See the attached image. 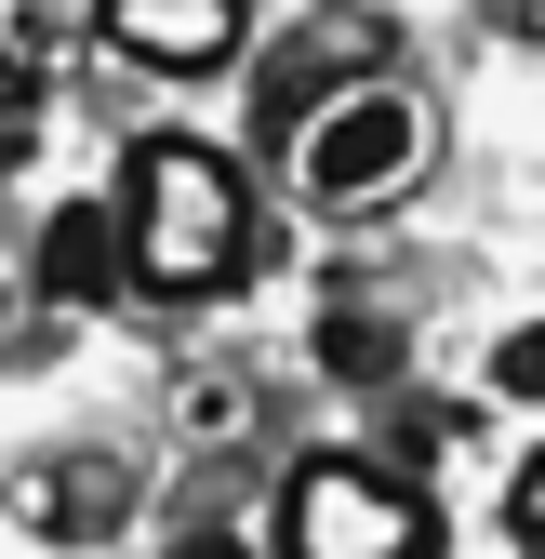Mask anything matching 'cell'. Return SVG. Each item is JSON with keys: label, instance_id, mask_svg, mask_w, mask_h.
I'll return each instance as SVG.
<instances>
[{"label": "cell", "instance_id": "13", "mask_svg": "<svg viewBox=\"0 0 545 559\" xmlns=\"http://www.w3.org/2000/svg\"><path fill=\"white\" fill-rule=\"evenodd\" d=\"M173 559H253V546H240V533H186Z\"/></svg>", "mask_w": 545, "mask_h": 559}, {"label": "cell", "instance_id": "6", "mask_svg": "<svg viewBox=\"0 0 545 559\" xmlns=\"http://www.w3.org/2000/svg\"><path fill=\"white\" fill-rule=\"evenodd\" d=\"M133 280V253H120V200H66V214L40 227V294L53 307H107Z\"/></svg>", "mask_w": 545, "mask_h": 559}, {"label": "cell", "instance_id": "11", "mask_svg": "<svg viewBox=\"0 0 545 559\" xmlns=\"http://www.w3.org/2000/svg\"><path fill=\"white\" fill-rule=\"evenodd\" d=\"M506 533L545 559V453H519V479H506Z\"/></svg>", "mask_w": 545, "mask_h": 559}, {"label": "cell", "instance_id": "3", "mask_svg": "<svg viewBox=\"0 0 545 559\" xmlns=\"http://www.w3.org/2000/svg\"><path fill=\"white\" fill-rule=\"evenodd\" d=\"M293 174H306V200H399L426 174V107L399 94V81H360V94H332L306 133H293Z\"/></svg>", "mask_w": 545, "mask_h": 559}, {"label": "cell", "instance_id": "1", "mask_svg": "<svg viewBox=\"0 0 545 559\" xmlns=\"http://www.w3.org/2000/svg\"><path fill=\"white\" fill-rule=\"evenodd\" d=\"M120 253L173 307L240 294L253 280V187H240V160L199 147V133H133V160H120Z\"/></svg>", "mask_w": 545, "mask_h": 559}, {"label": "cell", "instance_id": "2", "mask_svg": "<svg viewBox=\"0 0 545 559\" xmlns=\"http://www.w3.org/2000/svg\"><path fill=\"white\" fill-rule=\"evenodd\" d=\"M280 559H439V507L386 453H306L280 479Z\"/></svg>", "mask_w": 545, "mask_h": 559}, {"label": "cell", "instance_id": "7", "mask_svg": "<svg viewBox=\"0 0 545 559\" xmlns=\"http://www.w3.org/2000/svg\"><path fill=\"white\" fill-rule=\"evenodd\" d=\"M14 507H27V533H53V546H94V533H120L133 479H120L107 453H66V466H27V479H14Z\"/></svg>", "mask_w": 545, "mask_h": 559}, {"label": "cell", "instance_id": "12", "mask_svg": "<svg viewBox=\"0 0 545 559\" xmlns=\"http://www.w3.org/2000/svg\"><path fill=\"white\" fill-rule=\"evenodd\" d=\"M14 53L40 67V53H81V14H53V0H27V14H14Z\"/></svg>", "mask_w": 545, "mask_h": 559}, {"label": "cell", "instance_id": "9", "mask_svg": "<svg viewBox=\"0 0 545 559\" xmlns=\"http://www.w3.org/2000/svg\"><path fill=\"white\" fill-rule=\"evenodd\" d=\"M27 147H40V67H27L14 40H0V174H14Z\"/></svg>", "mask_w": 545, "mask_h": 559}, {"label": "cell", "instance_id": "5", "mask_svg": "<svg viewBox=\"0 0 545 559\" xmlns=\"http://www.w3.org/2000/svg\"><path fill=\"white\" fill-rule=\"evenodd\" d=\"M107 40H120L133 67H160V81H214V67H240L253 14H240V0H120Z\"/></svg>", "mask_w": 545, "mask_h": 559}, {"label": "cell", "instance_id": "10", "mask_svg": "<svg viewBox=\"0 0 545 559\" xmlns=\"http://www.w3.org/2000/svg\"><path fill=\"white\" fill-rule=\"evenodd\" d=\"M493 386H506V400H545V320H532V333H506V346H493Z\"/></svg>", "mask_w": 545, "mask_h": 559}, {"label": "cell", "instance_id": "8", "mask_svg": "<svg viewBox=\"0 0 545 559\" xmlns=\"http://www.w3.org/2000/svg\"><path fill=\"white\" fill-rule=\"evenodd\" d=\"M319 373H332V386H386V373H399V320L332 307V320H319Z\"/></svg>", "mask_w": 545, "mask_h": 559}, {"label": "cell", "instance_id": "4", "mask_svg": "<svg viewBox=\"0 0 545 559\" xmlns=\"http://www.w3.org/2000/svg\"><path fill=\"white\" fill-rule=\"evenodd\" d=\"M360 81H386V14H306L280 53H266V81H253V133H306Z\"/></svg>", "mask_w": 545, "mask_h": 559}]
</instances>
